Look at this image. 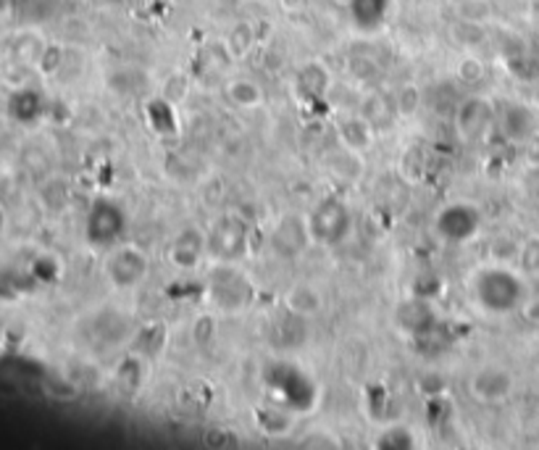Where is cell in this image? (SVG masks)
Instances as JSON below:
<instances>
[{"instance_id":"cell-7","label":"cell","mask_w":539,"mask_h":450,"mask_svg":"<svg viewBox=\"0 0 539 450\" xmlns=\"http://www.w3.org/2000/svg\"><path fill=\"white\" fill-rule=\"evenodd\" d=\"M481 225V217L476 214L473 206L465 203H456V206H445L437 217V232L448 240H468L476 234V229Z\"/></svg>"},{"instance_id":"cell-17","label":"cell","mask_w":539,"mask_h":450,"mask_svg":"<svg viewBox=\"0 0 539 450\" xmlns=\"http://www.w3.org/2000/svg\"><path fill=\"white\" fill-rule=\"evenodd\" d=\"M521 266L529 269V272H537L539 269V240H529L524 248H521Z\"/></svg>"},{"instance_id":"cell-3","label":"cell","mask_w":539,"mask_h":450,"mask_svg":"<svg viewBox=\"0 0 539 450\" xmlns=\"http://www.w3.org/2000/svg\"><path fill=\"white\" fill-rule=\"evenodd\" d=\"M208 293L211 300L219 311H230V313H239L250 300H253V285L234 269V266H219L211 274L208 282Z\"/></svg>"},{"instance_id":"cell-9","label":"cell","mask_w":539,"mask_h":450,"mask_svg":"<svg viewBox=\"0 0 539 450\" xmlns=\"http://www.w3.org/2000/svg\"><path fill=\"white\" fill-rule=\"evenodd\" d=\"M206 248H208V234H200L198 229H184V232L174 240L168 256H171L174 266H179V269H192V266L200 264Z\"/></svg>"},{"instance_id":"cell-11","label":"cell","mask_w":539,"mask_h":450,"mask_svg":"<svg viewBox=\"0 0 539 450\" xmlns=\"http://www.w3.org/2000/svg\"><path fill=\"white\" fill-rule=\"evenodd\" d=\"M224 98L230 100V106H234V108L250 111V108H258L263 103V90L247 76H234L224 84Z\"/></svg>"},{"instance_id":"cell-13","label":"cell","mask_w":539,"mask_h":450,"mask_svg":"<svg viewBox=\"0 0 539 450\" xmlns=\"http://www.w3.org/2000/svg\"><path fill=\"white\" fill-rule=\"evenodd\" d=\"M342 140L350 146V148L366 150L374 140V124L363 116H350L342 122Z\"/></svg>"},{"instance_id":"cell-6","label":"cell","mask_w":539,"mask_h":450,"mask_svg":"<svg viewBox=\"0 0 539 450\" xmlns=\"http://www.w3.org/2000/svg\"><path fill=\"white\" fill-rule=\"evenodd\" d=\"M513 387H516L513 372L505 367H495V364L481 367L468 382V390H471L473 400H479V403H503L511 398Z\"/></svg>"},{"instance_id":"cell-5","label":"cell","mask_w":539,"mask_h":450,"mask_svg":"<svg viewBox=\"0 0 539 450\" xmlns=\"http://www.w3.org/2000/svg\"><path fill=\"white\" fill-rule=\"evenodd\" d=\"M245 248H247V225L237 217H230V214L222 217L208 232V250L224 264L242 258Z\"/></svg>"},{"instance_id":"cell-16","label":"cell","mask_w":539,"mask_h":450,"mask_svg":"<svg viewBox=\"0 0 539 450\" xmlns=\"http://www.w3.org/2000/svg\"><path fill=\"white\" fill-rule=\"evenodd\" d=\"M416 108H418V90L408 84V87H402L400 95H397V111H400L402 116H410Z\"/></svg>"},{"instance_id":"cell-1","label":"cell","mask_w":539,"mask_h":450,"mask_svg":"<svg viewBox=\"0 0 539 450\" xmlns=\"http://www.w3.org/2000/svg\"><path fill=\"white\" fill-rule=\"evenodd\" d=\"M473 298L487 313H508L519 308L524 298V285L511 269L487 266L479 269L473 277Z\"/></svg>"},{"instance_id":"cell-10","label":"cell","mask_w":539,"mask_h":450,"mask_svg":"<svg viewBox=\"0 0 539 450\" xmlns=\"http://www.w3.org/2000/svg\"><path fill=\"white\" fill-rule=\"evenodd\" d=\"M255 424L266 438H287L295 427V414L282 406L255 408Z\"/></svg>"},{"instance_id":"cell-15","label":"cell","mask_w":539,"mask_h":450,"mask_svg":"<svg viewBox=\"0 0 539 450\" xmlns=\"http://www.w3.org/2000/svg\"><path fill=\"white\" fill-rule=\"evenodd\" d=\"M379 448H413L416 446V435L408 430V427H389L387 432H382V438H379V443H377Z\"/></svg>"},{"instance_id":"cell-18","label":"cell","mask_w":539,"mask_h":450,"mask_svg":"<svg viewBox=\"0 0 539 450\" xmlns=\"http://www.w3.org/2000/svg\"><path fill=\"white\" fill-rule=\"evenodd\" d=\"M521 311H524V316H527L532 324H539V300H529Z\"/></svg>"},{"instance_id":"cell-8","label":"cell","mask_w":539,"mask_h":450,"mask_svg":"<svg viewBox=\"0 0 539 450\" xmlns=\"http://www.w3.org/2000/svg\"><path fill=\"white\" fill-rule=\"evenodd\" d=\"M124 229V217L119 206L113 203H98L92 217H90V240L100 245H111L121 237Z\"/></svg>"},{"instance_id":"cell-14","label":"cell","mask_w":539,"mask_h":450,"mask_svg":"<svg viewBox=\"0 0 539 450\" xmlns=\"http://www.w3.org/2000/svg\"><path fill=\"white\" fill-rule=\"evenodd\" d=\"M487 100H465L458 108V130H461L465 138H471L479 127H484L489 111L484 106Z\"/></svg>"},{"instance_id":"cell-4","label":"cell","mask_w":539,"mask_h":450,"mask_svg":"<svg viewBox=\"0 0 539 450\" xmlns=\"http://www.w3.org/2000/svg\"><path fill=\"white\" fill-rule=\"evenodd\" d=\"M105 274H108L113 288L132 290L148 277V256L135 245H121L108 256Z\"/></svg>"},{"instance_id":"cell-2","label":"cell","mask_w":539,"mask_h":450,"mask_svg":"<svg viewBox=\"0 0 539 450\" xmlns=\"http://www.w3.org/2000/svg\"><path fill=\"white\" fill-rule=\"evenodd\" d=\"M309 226L310 242H318V245H334L340 242L345 234H348V226H350V211L342 201L337 198H329L324 203H318L306 219Z\"/></svg>"},{"instance_id":"cell-12","label":"cell","mask_w":539,"mask_h":450,"mask_svg":"<svg viewBox=\"0 0 539 450\" xmlns=\"http://www.w3.org/2000/svg\"><path fill=\"white\" fill-rule=\"evenodd\" d=\"M285 303H287L290 313H295V316H313V313L321 311V296H318V290H316L313 285H303V282L290 288Z\"/></svg>"}]
</instances>
